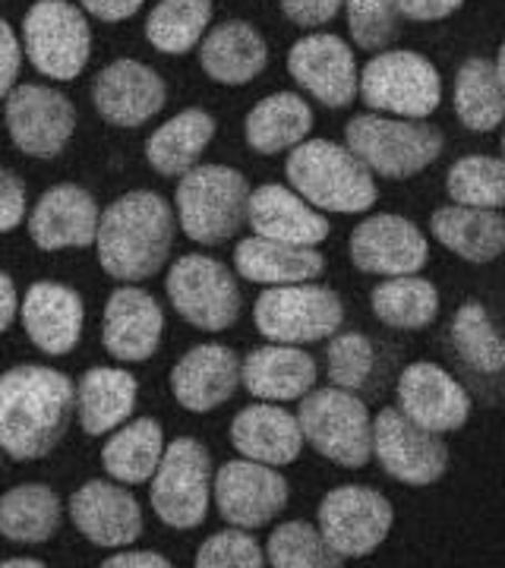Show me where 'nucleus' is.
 <instances>
[{"mask_svg":"<svg viewBox=\"0 0 505 568\" xmlns=\"http://www.w3.org/2000/svg\"><path fill=\"white\" fill-rule=\"evenodd\" d=\"M77 410L73 379L51 366L0 373V448L13 462H39L63 439Z\"/></svg>","mask_w":505,"mask_h":568,"instance_id":"1","label":"nucleus"},{"mask_svg":"<svg viewBox=\"0 0 505 568\" xmlns=\"http://www.w3.org/2000/svg\"><path fill=\"white\" fill-rule=\"evenodd\" d=\"M174 244V209L152 190H133L108 205L99 219L101 268L118 282H145L159 275Z\"/></svg>","mask_w":505,"mask_h":568,"instance_id":"2","label":"nucleus"},{"mask_svg":"<svg viewBox=\"0 0 505 568\" xmlns=\"http://www.w3.org/2000/svg\"><path fill=\"white\" fill-rule=\"evenodd\" d=\"M284 174L294 193H301L306 203L323 212H370L380 196L373 171L347 145H335L329 140H303L301 145H294Z\"/></svg>","mask_w":505,"mask_h":568,"instance_id":"3","label":"nucleus"},{"mask_svg":"<svg viewBox=\"0 0 505 568\" xmlns=\"http://www.w3.org/2000/svg\"><path fill=\"white\" fill-rule=\"evenodd\" d=\"M250 183L228 164H196L178 183V222L190 241L219 246L231 241L246 222Z\"/></svg>","mask_w":505,"mask_h":568,"instance_id":"4","label":"nucleus"},{"mask_svg":"<svg viewBox=\"0 0 505 568\" xmlns=\"http://www.w3.org/2000/svg\"><path fill=\"white\" fill-rule=\"evenodd\" d=\"M347 149L361 162L388 181L421 174L443 155L445 136L424 121H392L383 114H361L344 126Z\"/></svg>","mask_w":505,"mask_h":568,"instance_id":"5","label":"nucleus"},{"mask_svg":"<svg viewBox=\"0 0 505 568\" xmlns=\"http://www.w3.org/2000/svg\"><path fill=\"white\" fill-rule=\"evenodd\" d=\"M303 439L339 467H364L373 458V420L366 405L347 388H310L301 398Z\"/></svg>","mask_w":505,"mask_h":568,"instance_id":"6","label":"nucleus"},{"mask_svg":"<svg viewBox=\"0 0 505 568\" xmlns=\"http://www.w3.org/2000/svg\"><path fill=\"white\" fill-rule=\"evenodd\" d=\"M260 335L275 345H313L332 338L344 323V304L323 284H275L253 306Z\"/></svg>","mask_w":505,"mask_h":568,"instance_id":"7","label":"nucleus"},{"mask_svg":"<svg viewBox=\"0 0 505 568\" xmlns=\"http://www.w3.org/2000/svg\"><path fill=\"white\" fill-rule=\"evenodd\" d=\"M22 54L48 80H77L92 54L89 20L67 0H36L22 20Z\"/></svg>","mask_w":505,"mask_h":568,"instance_id":"8","label":"nucleus"},{"mask_svg":"<svg viewBox=\"0 0 505 568\" xmlns=\"http://www.w3.org/2000/svg\"><path fill=\"white\" fill-rule=\"evenodd\" d=\"M357 92L373 111L424 121L443 102V80L417 51H383L364 67Z\"/></svg>","mask_w":505,"mask_h":568,"instance_id":"9","label":"nucleus"},{"mask_svg":"<svg viewBox=\"0 0 505 568\" xmlns=\"http://www.w3.org/2000/svg\"><path fill=\"white\" fill-rule=\"evenodd\" d=\"M149 484V499L162 525L174 530L200 528L209 515L212 458L193 436H181L164 448L159 470Z\"/></svg>","mask_w":505,"mask_h":568,"instance_id":"10","label":"nucleus"},{"mask_svg":"<svg viewBox=\"0 0 505 568\" xmlns=\"http://www.w3.org/2000/svg\"><path fill=\"white\" fill-rule=\"evenodd\" d=\"M164 287L174 310L202 332H224L241 316L238 282L231 268L212 256H202V253L181 256L171 265Z\"/></svg>","mask_w":505,"mask_h":568,"instance_id":"11","label":"nucleus"},{"mask_svg":"<svg viewBox=\"0 0 505 568\" xmlns=\"http://www.w3.org/2000/svg\"><path fill=\"white\" fill-rule=\"evenodd\" d=\"M373 458L398 484L430 487L443 480L448 446L440 439V433L417 426L398 407H383L373 420Z\"/></svg>","mask_w":505,"mask_h":568,"instance_id":"12","label":"nucleus"},{"mask_svg":"<svg viewBox=\"0 0 505 568\" xmlns=\"http://www.w3.org/2000/svg\"><path fill=\"white\" fill-rule=\"evenodd\" d=\"M7 133L13 145L32 159H58L77 130V108L48 85H13L7 95Z\"/></svg>","mask_w":505,"mask_h":568,"instance_id":"13","label":"nucleus"},{"mask_svg":"<svg viewBox=\"0 0 505 568\" xmlns=\"http://www.w3.org/2000/svg\"><path fill=\"white\" fill-rule=\"evenodd\" d=\"M392 506L370 487H335L320 503V534L342 559H361L392 530Z\"/></svg>","mask_w":505,"mask_h":568,"instance_id":"14","label":"nucleus"},{"mask_svg":"<svg viewBox=\"0 0 505 568\" xmlns=\"http://www.w3.org/2000/svg\"><path fill=\"white\" fill-rule=\"evenodd\" d=\"M219 515L231 528H263L287 506V484L275 467L234 458L212 477Z\"/></svg>","mask_w":505,"mask_h":568,"instance_id":"15","label":"nucleus"},{"mask_svg":"<svg viewBox=\"0 0 505 568\" xmlns=\"http://www.w3.org/2000/svg\"><path fill=\"white\" fill-rule=\"evenodd\" d=\"M287 70L294 82L325 108H347L361 85L354 51L347 48V41L329 32L297 41L287 54Z\"/></svg>","mask_w":505,"mask_h":568,"instance_id":"16","label":"nucleus"},{"mask_svg":"<svg viewBox=\"0 0 505 568\" xmlns=\"http://www.w3.org/2000/svg\"><path fill=\"white\" fill-rule=\"evenodd\" d=\"M430 260L424 231L402 215H373L351 234V263L370 275H417Z\"/></svg>","mask_w":505,"mask_h":568,"instance_id":"17","label":"nucleus"},{"mask_svg":"<svg viewBox=\"0 0 505 568\" xmlns=\"http://www.w3.org/2000/svg\"><path fill=\"white\" fill-rule=\"evenodd\" d=\"M398 410L430 433H455L471 417V395L436 364H411L398 379Z\"/></svg>","mask_w":505,"mask_h":568,"instance_id":"18","label":"nucleus"},{"mask_svg":"<svg viewBox=\"0 0 505 568\" xmlns=\"http://www.w3.org/2000/svg\"><path fill=\"white\" fill-rule=\"evenodd\" d=\"M168 89L162 77L140 61L108 63L92 82V102L95 111L114 126H142L164 108Z\"/></svg>","mask_w":505,"mask_h":568,"instance_id":"19","label":"nucleus"},{"mask_svg":"<svg viewBox=\"0 0 505 568\" xmlns=\"http://www.w3.org/2000/svg\"><path fill=\"white\" fill-rule=\"evenodd\" d=\"M70 518L89 544L121 549L142 537L140 503L118 484L89 480L70 496Z\"/></svg>","mask_w":505,"mask_h":568,"instance_id":"20","label":"nucleus"},{"mask_svg":"<svg viewBox=\"0 0 505 568\" xmlns=\"http://www.w3.org/2000/svg\"><path fill=\"white\" fill-rule=\"evenodd\" d=\"M99 203L80 183H58L41 200L29 215V234L41 250H70V246H92L99 234Z\"/></svg>","mask_w":505,"mask_h":568,"instance_id":"21","label":"nucleus"},{"mask_svg":"<svg viewBox=\"0 0 505 568\" xmlns=\"http://www.w3.org/2000/svg\"><path fill=\"white\" fill-rule=\"evenodd\" d=\"M164 313L155 304L152 294L142 287H118L108 304H104V325H101V342L108 347L111 357L123 364H142L149 361L159 342H162Z\"/></svg>","mask_w":505,"mask_h":568,"instance_id":"22","label":"nucleus"},{"mask_svg":"<svg viewBox=\"0 0 505 568\" xmlns=\"http://www.w3.org/2000/svg\"><path fill=\"white\" fill-rule=\"evenodd\" d=\"M22 325L29 342L39 347L41 354L63 357L80 345L82 335V297L58 282H36L20 304Z\"/></svg>","mask_w":505,"mask_h":568,"instance_id":"23","label":"nucleus"},{"mask_svg":"<svg viewBox=\"0 0 505 568\" xmlns=\"http://www.w3.org/2000/svg\"><path fill=\"white\" fill-rule=\"evenodd\" d=\"M246 222L256 237L294 246H316L329 237V219L282 183H263L250 190Z\"/></svg>","mask_w":505,"mask_h":568,"instance_id":"24","label":"nucleus"},{"mask_svg":"<svg viewBox=\"0 0 505 568\" xmlns=\"http://www.w3.org/2000/svg\"><path fill=\"white\" fill-rule=\"evenodd\" d=\"M241 386V361L231 347L196 345L171 369V392L178 405L193 414L222 407Z\"/></svg>","mask_w":505,"mask_h":568,"instance_id":"25","label":"nucleus"},{"mask_svg":"<svg viewBox=\"0 0 505 568\" xmlns=\"http://www.w3.org/2000/svg\"><path fill=\"white\" fill-rule=\"evenodd\" d=\"M316 361L297 345H265L241 364L243 388L260 402H301L316 386Z\"/></svg>","mask_w":505,"mask_h":568,"instance_id":"26","label":"nucleus"},{"mask_svg":"<svg viewBox=\"0 0 505 568\" xmlns=\"http://www.w3.org/2000/svg\"><path fill=\"white\" fill-rule=\"evenodd\" d=\"M231 443L243 458L260 465H294L303 452V429L294 414L279 405H250L231 420Z\"/></svg>","mask_w":505,"mask_h":568,"instance_id":"27","label":"nucleus"},{"mask_svg":"<svg viewBox=\"0 0 505 568\" xmlns=\"http://www.w3.org/2000/svg\"><path fill=\"white\" fill-rule=\"evenodd\" d=\"M200 63L209 80L222 85H246L265 70L269 48L250 22L228 20L202 36Z\"/></svg>","mask_w":505,"mask_h":568,"instance_id":"28","label":"nucleus"},{"mask_svg":"<svg viewBox=\"0 0 505 568\" xmlns=\"http://www.w3.org/2000/svg\"><path fill=\"white\" fill-rule=\"evenodd\" d=\"M433 237L467 263H493L505 253V219L496 209L443 205L433 212Z\"/></svg>","mask_w":505,"mask_h":568,"instance_id":"29","label":"nucleus"},{"mask_svg":"<svg viewBox=\"0 0 505 568\" xmlns=\"http://www.w3.org/2000/svg\"><path fill=\"white\" fill-rule=\"evenodd\" d=\"M238 275L253 284H301L320 278L325 268L323 253L316 246H294L269 237H246L234 253Z\"/></svg>","mask_w":505,"mask_h":568,"instance_id":"30","label":"nucleus"},{"mask_svg":"<svg viewBox=\"0 0 505 568\" xmlns=\"http://www.w3.org/2000/svg\"><path fill=\"white\" fill-rule=\"evenodd\" d=\"M140 386L127 369L92 366L77 386V414L89 436H104L133 417Z\"/></svg>","mask_w":505,"mask_h":568,"instance_id":"31","label":"nucleus"},{"mask_svg":"<svg viewBox=\"0 0 505 568\" xmlns=\"http://www.w3.org/2000/svg\"><path fill=\"white\" fill-rule=\"evenodd\" d=\"M313 130V111L297 92H275L256 104L246 123V145L260 155H279L294 145H301Z\"/></svg>","mask_w":505,"mask_h":568,"instance_id":"32","label":"nucleus"},{"mask_svg":"<svg viewBox=\"0 0 505 568\" xmlns=\"http://www.w3.org/2000/svg\"><path fill=\"white\" fill-rule=\"evenodd\" d=\"M162 455V424L152 417H140L133 424H123L114 429V436L101 448V465H104L111 480L127 484V487H140V484L152 480Z\"/></svg>","mask_w":505,"mask_h":568,"instance_id":"33","label":"nucleus"},{"mask_svg":"<svg viewBox=\"0 0 505 568\" xmlns=\"http://www.w3.org/2000/svg\"><path fill=\"white\" fill-rule=\"evenodd\" d=\"M212 136H215V121L202 108H186L149 136L145 159L164 178H183L190 168H196Z\"/></svg>","mask_w":505,"mask_h":568,"instance_id":"34","label":"nucleus"},{"mask_svg":"<svg viewBox=\"0 0 505 568\" xmlns=\"http://www.w3.org/2000/svg\"><path fill=\"white\" fill-rule=\"evenodd\" d=\"M61 528V496L44 484H22L0 496V534L10 544L36 547Z\"/></svg>","mask_w":505,"mask_h":568,"instance_id":"35","label":"nucleus"},{"mask_svg":"<svg viewBox=\"0 0 505 568\" xmlns=\"http://www.w3.org/2000/svg\"><path fill=\"white\" fill-rule=\"evenodd\" d=\"M455 114L474 133H489L505 121V89L496 63L467 58L455 77Z\"/></svg>","mask_w":505,"mask_h":568,"instance_id":"36","label":"nucleus"},{"mask_svg":"<svg viewBox=\"0 0 505 568\" xmlns=\"http://www.w3.org/2000/svg\"><path fill=\"white\" fill-rule=\"evenodd\" d=\"M370 304H373L376 320L388 325V328L417 332V328H426L440 316V291H436V284L426 282V278L395 275V278L373 287Z\"/></svg>","mask_w":505,"mask_h":568,"instance_id":"37","label":"nucleus"},{"mask_svg":"<svg viewBox=\"0 0 505 568\" xmlns=\"http://www.w3.org/2000/svg\"><path fill=\"white\" fill-rule=\"evenodd\" d=\"M212 0H159L145 20V39L162 54H186L205 36Z\"/></svg>","mask_w":505,"mask_h":568,"instance_id":"38","label":"nucleus"},{"mask_svg":"<svg viewBox=\"0 0 505 568\" xmlns=\"http://www.w3.org/2000/svg\"><path fill=\"white\" fill-rule=\"evenodd\" d=\"M445 190L455 205L474 209H505V159L465 155L448 168Z\"/></svg>","mask_w":505,"mask_h":568,"instance_id":"39","label":"nucleus"},{"mask_svg":"<svg viewBox=\"0 0 505 568\" xmlns=\"http://www.w3.org/2000/svg\"><path fill=\"white\" fill-rule=\"evenodd\" d=\"M452 345L462 354L471 369L477 373H499L505 369V342L493 328L484 304L467 301L452 320Z\"/></svg>","mask_w":505,"mask_h":568,"instance_id":"40","label":"nucleus"},{"mask_svg":"<svg viewBox=\"0 0 505 568\" xmlns=\"http://www.w3.org/2000/svg\"><path fill=\"white\" fill-rule=\"evenodd\" d=\"M265 562L275 568H339L344 559L325 544L320 528L306 521H284L272 530Z\"/></svg>","mask_w":505,"mask_h":568,"instance_id":"41","label":"nucleus"},{"mask_svg":"<svg viewBox=\"0 0 505 568\" xmlns=\"http://www.w3.org/2000/svg\"><path fill=\"white\" fill-rule=\"evenodd\" d=\"M347 29L357 48L383 51L398 39V3L395 0H344Z\"/></svg>","mask_w":505,"mask_h":568,"instance_id":"42","label":"nucleus"},{"mask_svg":"<svg viewBox=\"0 0 505 568\" xmlns=\"http://www.w3.org/2000/svg\"><path fill=\"white\" fill-rule=\"evenodd\" d=\"M329 357V379L332 386L347 388H361L370 379L373 373V364H376V351H373V342L361 335V332H335L332 345L325 351Z\"/></svg>","mask_w":505,"mask_h":568,"instance_id":"43","label":"nucleus"},{"mask_svg":"<svg viewBox=\"0 0 505 568\" xmlns=\"http://www.w3.org/2000/svg\"><path fill=\"white\" fill-rule=\"evenodd\" d=\"M200 568H263L265 549L243 528L212 534L196 552Z\"/></svg>","mask_w":505,"mask_h":568,"instance_id":"44","label":"nucleus"},{"mask_svg":"<svg viewBox=\"0 0 505 568\" xmlns=\"http://www.w3.org/2000/svg\"><path fill=\"white\" fill-rule=\"evenodd\" d=\"M26 219V183L0 168V234H10Z\"/></svg>","mask_w":505,"mask_h":568,"instance_id":"45","label":"nucleus"},{"mask_svg":"<svg viewBox=\"0 0 505 568\" xmlns=\"http://www.w3.org/2000/svg\"><path fill=\"white\" fill-rule=\"evenodd\" d=\"M342 7L344 0H282L284 17L294 26H303V29L325 26L329 20H335Z\"/></svg>","mask_w":505,"mask_h":568,"instance_id":"46","label":"nucleus"},{"mask_svg":"<svg viewBox=\"0 0 505 568\" xmlns=\"http://www.w3.org/2000/svg\"><path fill=\"white\" fill-rule=\"evenodd\" d=\"M22 67V44L17 32L10 29V22L0 20V99L10 95V89L17 85Z\"/></svg>","mask_w":505,"mask_h":568,"instance_id":"47","label":"nucleus"},{"mask_svg":"<svg viewBox=\"0 0 505 568\" xmlns=\"http://www.w3.org/2000/svg\"><path fill=\"white\" fill-rule=\"evenodd\" d=\"M398 13L414 22H440L452 17L465 0H395Z\"/></svg>","mask_w":505,"mask_h":568,"instance_id":"48","label":"nucleus"},{"mask_svg":"<svg viewBox=\"0 0 505 568\" xmlns=\"http://www.w3.org/2000/svg\"><path fill=\"white\" fill-rule=\"evenodd\" d=\"M142 3L145 0H82V10L101 22H123L140 13Z\"/></svg>","mask_w":505,"mask_h":568,"instance_id":"49","label":"nucleus"},{"mask_svg":"<svg viewBox=\"0 0 505 568\" xmlns=\"http://www.w3.org/2000/svg\"><path fill=\"white\" fill-rule=\"evenodd\" d=\"M171 562L164 559L162 552H152V549H130V552H118V556H108L104 568H168Z\"/></svg>","mask_w":505,"mask_h":568,"instance_id":"50","label":"nucleus"},{"mask_svg":"<svg viewBox=\"0 0 505 568\" xmlns=\"http://www.w3.org/2000/svg\"><path fill=\"white\" fill-rule=\"evenodd\" d=\"M20 313V297H17V284L7 272H0V335L13 325Z\"/></svg>","mask_w":505,"mask_h":568,"instance_id":"51","label":"nucleus"},{"mask_svg":"<svg viewBox=\"0 0 505 568\" xmlns=\"http://www.w3.org/2000/svg\"><path fill=\"white\" fill-rule=\"evenodd\" d=\"M0 568H44L41 559H0Z\"/></svg>","mask_w":505,"mask_h":568,"instance_id":"52","label":"nucleus"},{"mask_svg":"<svg viewBox=\"0 0 505 568\" xmlns=\"http://www.w3.org/2000/svg\"><path fill=\"white\" fill-rule=\"evenodd\" d=\"M496 73H499V82H503L505 89V44L499 48V58H496Z\"/></svg>","mask_w":505,"mask_h":568,"instance_id":"53","label":"nucleus"},{"mask_svg":"<svg viewBox=\"0 0 505 568\" xmlns=\"http://www.w3.org/2000/svg\"><path fill=\"white\" fill-rule=\"evenodd\" d=\"M503 159H505V133H503Z\"/></svg>","mask_w":505,"mask_h":568,"instance_id":"54","label":"nucleus"},{"mask_svg":"<svg viewBox=\"0 0 505 568\" xmlns=\"http://www.w3.org/2000/svg\"><path fill=\"white\" fill-rule=\"evenodd\" d=\"M0 462H3V448H0Z\"/></svg>","mask_w":505,"mask_h":568,"instance_id":"55","label":"nucleus"}]
</instances>
